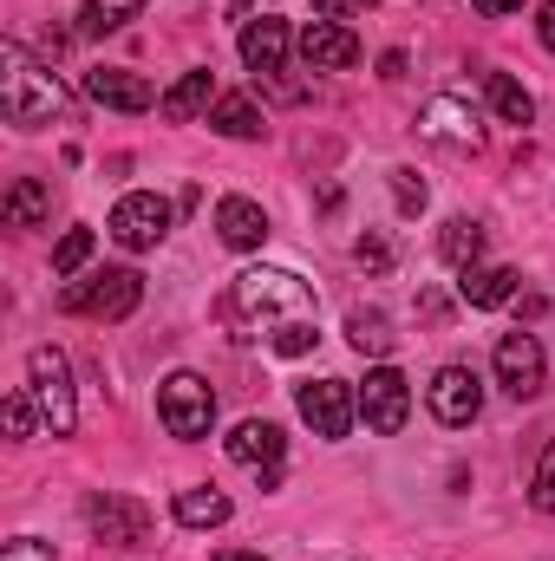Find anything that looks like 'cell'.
<instances>
[{"label": "cell", "mask_w": 555, "mask_h": 561, "mask_svg": "<svg viewBox=\"0 0 555 561\" xmlns=\"http://www.w3.org/2000/svg\"><path fill=\"white\" fill-rule=\"evenodd\" d=\"M393 203H399V216H418V209L431 203V190H424V176H418V170H406V163L393 170Z\"/></svg>", "instance_id": "obj_30"}, {"label": "cell", "mask_w": 555, "mask_h": 561, "mask_svg": "<svg viewBox=\"0 0 555 561\" xmlns=\"http://www.w3.org/2000/svg\"><path fill=\"white\" fill-rule=\"evenodd\" d=\"M360 419H366V431H380V437L406 431V419H412V379L399 366H373L366 386H360Z\"/></svg>", "instance_id": "obj_8"}, {"label": "cell", "mask_w": 555, "mask_h": 561, "mask_svg": "<svg viewBox=\"0 0 555 561\" xmlns=\"http://www.w3.org/2000/svg\"><path fill=\"white\" fill-rule=\"evenodd\" d=\"M26 392H33V405H39V419L53 437H72L79 431V392H72V359L59 353V346H33L26 353Z\"/></svg>", "instance_id": "obj_3"}, {"label": "cell", "mask_w": 555, "mask_h": 561, "mask_svg": "<svg viewBox=\"0 0 555 561\" xmlns=\"http://www.w3.org/2000/svg\"><path fill=\"white\" fill-rule=\"evenodd\" d=\"M424 405H431V419L438 424L464 431V424H477V412H484V386H477L471 366H438L431 386H424Z\"/></svg>", "instance_id": "obj_10"}, {"label": "cell", "mask_w": 555, "mask_h": 561, "mask_svg": "<svg viewBox=\"0 0 555 561\" xmlns=\"http://www.w3.org/2000/svg\"><path fill=\"white\" fill-rule=\"evenodd\" d=\"M0 118L13 131H46L53 118H66V85L46 59H33L20 39L0 46Z\"/></svg>", "instance_id": "obj_2"}, {"label": "cell", "mask_w": 555, "mask_h": 561, "mask_svg": "<svg viewBox=\"0 0 555 561\" xmlns=\"http://www.w3.org/2000/svg\"><path fill=\"white\" fill-rule=\"evenodd\" d=\"M543 366H550V359H543V340H536V333L517 327V333L497 340V379H503L510 399H536V392H543Z\"/></svg>", "instance_id": "obj_12"}, {"label": "cell", "mask_w": 555, "mask_h": 561, "mask_svg": "<svg viewBox=\"0 0 555 561\" xmlns=\"http://www.w3.org/2000/svg\"><path fill=\"white\" fill-rule=\"evenodd\" d=\"M314 340H320V320H294V327H281L269 346H275L281 359H301V353H314Z\"/></svg>", "instance_id": "obj_31"}, {"label": "cell", "mask_w": 555, "mask_h": 561, "mask_svg": "<svg viewBox=\"0 0 555 561\" xmlns=\"http://www.w3.org/2000/svg\"><path fill=\"white\" fill-rule=\"evenodd\" d=\"M216 561H262V556H249V549H223Z\"/></svg>", "instance_id": "obj_37"}, {"label": "cell", "mask_w": 555, "mask_h": 561, "mask_svg": "<svg viewBox=\"0 0 555 561\" xmlns=\"http://www.w3.org/2000/svg\"><path fill=\"white\" fill-rule=\"evenodd\" d=\"M86 99H92V105H112V112H150V105H163L157 85H150L144 72H125V66L86 72Z\"/></svg>", "instance_id": "obj_14"}, {"label": "cell", "mask_w": 555, "mask_h": 561, "mask_svg": "<svg viewBox=\"0 0 555 561\" xmlns=\"http://www.w3.org/2000/svg\"><path fill=\"white\" fill-rule=\"evenodd\" d=\"M163 125H190V118H203V112H216V79H209V66H196V72H183L170 92H163Z\"/></svg>", "instance_id": "obj_19"}, {"label": "cell", "mask_w": 555, "mask_h": 561, "mask_svg": "<svg viewBox=\"0 0 555 561\" xmlns=\"http://www.w3.org/2000/svg\"><path fill=\"white\" fill-rule=\"evenodd\" d=\"M471 7H477V13H484V20H503V13H517V7H523V0H471Z\"/></svg>", "instance_id": "obj_36"}, {"label": "cell", "mask_w": 555, "mask_h": 561, "mask_svg": "<svg viewBox=\"0 0 555 561\" xmlns=\"http://www.w3.org/2000/svg\"><path fill=\"white\" fill-rule=\"evenodd\" d=\"M223 320L242 333V340H275L281 327L294 320H320V300L314 287L287 268H242L223 294Z\"/></svg>", "instance_id": "obj_1"}, {"label": "cell", "mask_w": 555, "mask_h": 561, "mask_svg": "<svg viewBox=\"0 0 555 561\" xmlns=\"http://www.w3.org/2000/svg\"><path fill=\"white\" fill-rule=\"evenodd\" d=\"M223 444H229V457H236L242 470H256V477H262V470H281V457H287V431L269 424V419H242Z\"/></svg>", "instance_id": "obj_15"}, {"label": "cell", "mask_w": 555, "mask_h": 561, "mask_svg": "<svg viewBox=\"0 0 555 561\" xmlns=\"http://www.w3.org/2000/svg\"><path fill=\"white\" fill-rule=\"evenodd\" d=\"M517 268H464V280H457V294H464V307H503V300H517Z\"/></svg>", "instance_id": "obj_22"}, {"label": "cell", "mask_w": 555, "mask_h": 561, "mask_svg": "<svg viewBox=\"0 0 555 561\" xmlns=\"http://www.w3.org/2000/svg\"><path fill=\"white\" fill-rule=\"evenodd\" d=\"M92 249H99V236H92V229H66V236H59V249H53V275H59V280L79 275V268L92 262Z\"/></svg>", "instance_id": "obj_27"}, {"label": "cell", "mask_w": 555, "mask_h": 561, "mask_svg": "<svg viewBox=\"0 0 555 561\" xmlns=\"http://www.w3.org/2000/svg\"><path fill=\"white\" fill-rule=\"evenodd\" d=\"M530 503H536L543 516H555V437L543 444V457H536V477H530Z\"/></svg>", "instance_id": "obj_29"}, {"label": "cell", "mask_w": 555, "mask_h": 561, "mask_svg": "<svg viewBox=\"0 0 555 561\" xmlns=\"http://www.w3.org/2000/svg\"><path fill=\"white\" fill-rule=\"evenodd\" d=\"M294 46H301L307 72H347V66H360V39H353L347 20H307Z\"/></svg>", "instance_id": "obj_11"}, {"label": "cell", "mask_w": 555, "mask_h": 561, "mask_svg": "<svg viewBox=\"0 0 555 561\" xmlns=\"http://www.w3.org/2000/svg\"><path fill=\"white\" fill-rule=\"evenodd\" d=\"M86 523H92V536L105 549H144L150 542V510H144L138 496H118V490L86 496Z\"/></svg>", "instance_id": "obj_7"}, {"label": "cell", "mask_w": 555, "mask_h": 561, "mask_svg": "<svg viewBox=\"0 0 555 561\" xmlns=\"http://www.w3.org/2000/svg\"><path fill=\"white\" fill-rule=\"evenodd\" d=\"M418 131H424L431 144H444V150H477V144H484V125H477V112H471L457 92L431 99V105L418 112Z\"/></svg>", "instance_id": "obj_13"}, {"label": "cell", "mask_w": 555, "mask_h": 561, "mask_svg": "<svg viewBox=\"0 0 555 561\" xmlns=\"http://www.w3.org/2000/svg\"><path fill=\"white\" fill-rule=\"evenodd\" d=\"M170 222H177V209H170V196H157V190H132V196H118V209H112V236H118L125 249H138V255L170 236Z\"/></svg>", "instance_id": "obj_9"}, {"label": "cell", "mask_w": 555, "mask_h": 561, "mask_svg": "<svg viewBox=\"0 0 555 561\" xmlns=\"http://www.w3.org/2000/svg\"><path fill=\"white\" fill-rule=\"evenodd\" d=\"M287 53H294V33H287V20L262 13V20H249V26H242V66H249V72L275 79L281 66H287Z\"/></svg>", "instance_id": "obj_17"}, {"label": "cell", "mask_w": 555, "mask_h": 561, "mask_svg": "<svg viewBox=\"0 0 555 561\" xmlns=\"http://www.w3.org/2000/svg\"><path fill=\"white\" fill-rule=\"evenodd\" d=\"M216 236H223V249L249 255V249L269 242V209H262L256 196H223V203H216Z\"/></svg>", "instance_id": "obj_16"}, {"label": "cell", "mask_w": 555, "mask_h": 561, "mask_svg": "<svg viewBox=\"0 0 555 561\" xmlns=\"http://www.w3.org/2000/svg\"><path fill=\"white\" fill-rule=\"evenodd\" d=\"M484 99H490V112H497L503 125H517V131L536 125V99H530L510 72H484Z\"/></svg>", "instance_id": "obj_23"}, {"label": "cell", "mask_w": 555, "mask_h": 561, "mask_svg": "<svg viewBox=\"0 0 555 561\" xmlns=\"http://www.w3.org/2000/svg\"><path fill=\"white\" fill-rule=\"evenodd\" d=\"M138 13H144V0H86L79 7V33L86 39H105V33H125Z\"/></svg>", "instance_id": "obj_25"}, {"label": "cell", "mask_w": 555, "mask_h": 561, "mask_svg": "<svg viewBox=\"0 0 555 561\" xmlns=\"http://www.w3.org/2000/svg\"><path fill=\"white\" fill-rule=\"evenodd\" d=\"M209 125H216L223 138H236V144H256L262 131H269L249 92H223V99H216V112H209Z\"/></svg>", "instance_id": "obj_21"}, {"label": "cell", "mask_w": 555, "mask_h": 561, "mask_svg": "<svg viewBox=\"0 0 555 561\" xmlns=\"http://www.w3.org/2000/svg\"><path fill=\"white\" fill-rule=\"evenodd\" d=\"M347 340H353L360 353H373V359H386L399 333H393V320H386L380 307H353V313H347Z\"/></svg>", "instance_id": "obj_26"}, {"label": "cell", "mask_w": 555, "mask_h": 561, "mask_svg": "<svg viewBox=\"0 0 555 561\" xmlns=\"http://www.w3.org/2000/svg\"><path fill=\"white\" fill-rule=\"evenodd\" d=\"M314 13L320 20H353V13H366V0H314Z\"/></svg>", "instance_id": "obj_34"}, {"label": "cell", "mask_w": 555, "mask_h": 561, "mask_svg": "<svg viewBox=\"0 0 555 561\" xmlns=\"http://www.w3.org/2000/svg\"><path fill=\"white\" fill-rule=\"evenodd\" d=\"M0 222L7 229H46L53 222V183L46 176H13V190L0 203Z\"/></svg>", "instance_id": "obj_18"}, {"label": "cell", "mask_w": 555, "mask_h": 561, "mask_svg": "<svg viewBox=\"0 0 555 561\" xmlns=\"http://www.w3.org/2000/svg\"><path fill=\"white\" fill-rule=\"evenodd\" d=\"M236 516V503L216 490V483H190V490H177V523L183 529H223Z\"/></svg>", "instance_id": "obj_20"}, {"label": "cell", "mask_w": 555, "mask_h": 561, "mask_svg": "<svg viewBox=\"0 0 555 561\" xmlns=\"http://www.w3.org/2000/svg\"><path fill=\"white\" fill-rule=\"evenodd\" d=\"M0 419H7V437H13V444H26V437L46 424V419H39V405H33V392H7Z\"/></svg>", "instance_id": "obj_28"}, {"label": "cell", "mask_w": 555, "mask_h": 561, "mask_svg": "<svg viewBox=\"0 0 555 561\" xmlns=\"http://www.w3.org/2000/svg\"><path fill=\"white\" fill-rule=\"evenodd\" d=\"M294 405L314 424V437H327V444H340L360 424V392L347 379H307V386H294Z\"/></svg>", "instance_id": "obj_6"}, {"label": "cell", "mask_w": 555, "mask_h": 561, "mask_svg": "<svg viewBox=\"0 0 555 561\" xmlns=\"http://www.w3.org/2000/svg\"><path fill=\"white\" fill-rule=\"evenodd\" d=\"M0 561H53V542H46V536H13V542L0 549Z\"/></svg>", "instance_id": "obj_32"}, {"label": "cell", "mask_w": 555, "mask_h": 561, "mask_svg": "<svg viewBox=\"0 0 555 561\" xmlns=\"http://www.w3.org/2000/svg\"><path fill=\"white\" fill-rule=\"evenodd\" d=\"M157 419H163L170 437L203 444V437L216 431V392H209V379H203V373H170V379L157 386Z\"/></svg>", "instance_id": "obj_4"}, {"label": "cell", "mask_w": 555, "mask_h": 561, "mask_svg": "<svg viewBox=\"0 0 555 561\" xmlns=\"http://www.w3.org/2000/svg\"><path fill=\"white\" fill-rule=\"evenodd\" d=\"M438 255L464 275V268H477V255H484V222H471V216H451L444 229H438Z\"/></svg>", "instance_id": "obj_24"}, {"label": "cell", "mask_w": 555, "mask_h": 561, "mask_svg": "<svg viewBox=\"0 0 555 561\" xmlns=\"http://www.w3.org/2000/svg\"><path fill=\"white\" fill-rule=\"evenodd\" d=\"M138 300H144L138 268H105V275L72 280V287L59 294V307H66V313H86V320H132Z\"/></svg>", "instance_id": "obj_5"}, {"label": "cell", "mask_w": 555, "mask_h": 561, "mask_svg": "<svg viewBox=\"0 0 555 561\" xmlns=\"http://www.w3.org/2000/svg\"><path fill=\"white\" fill-rule=\"evenodd\" d=\"M353 255H360V268H393V249H386L380 236H360V249H353Z\"/></svg>", "instance_id": "obj_33"}, {"label": "cell", "mask_w": 555, "mask_h": 561, "mask_svg": "<svg viewBox=\"0 0 555 561\" xmlns=\"http://www.w3.org/2000/svg\"><path fill=\"white\" fill-rule=\"evenodd\" d=\"M536 39L555 53V0H543V7H536Z\"/></svg>", "instance_id": "obj_35"}]
</instances>
